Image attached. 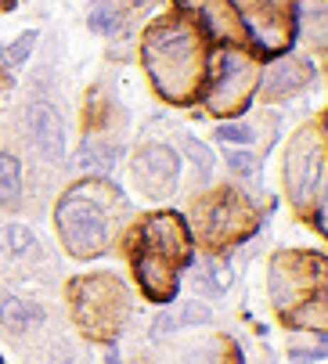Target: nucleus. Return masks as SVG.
<instances>
[{"label":"nucleus","mask_w":328,"mask_h":364,"mask_svg":"<svg viewBox=\"0 0 328 364\" xmlns=\"http://www.w3.org/2000/svg\"><path fill=\"white\" fill-rule=\"evenodd\" d=\"M144 69L155 90L170 101H191L206 80V47L184 22H159L144 36Z\"/></svg>","instance_id":"obj_1"},{"label":"nucleus","mask_w":328,"mask_h":364,"mask_svg":"<svg viewBox=\"0 0 328 364\" xmlns=\"http://www.w3.org/2000/svg\"><path fill=\"white\" fill-rule=\"evenodd\" d=\"M58 235L65 249L80 259L101 256L108 249V205L105 181H83L58 202Z\"/></svg>","instance_id":"obj_2"},{"label":"nucleus","mask_w":328,"mask_h":364,"mask_svg":"<svg viewBox=\"0 0 328 364\" xmlns=\"http://www.w3.org/2000/svg\"><path fill=\"white\" fill-rule=\"evenodd\" d=\"M127 292L116 278L94 274L73 282V314L94 339H116L127 321Z\"/></svg>","instance_id":"obj_3"},{"label":"nucleus","mask_w":328,"mask_h":364,"mask_svg":"<svg viewBox=\"0 0 328 364\" xmlns=\"http://www.w3.org/2000/svg\"><path fill=\"white\" fill-rule=\"evenodd\" d=\"M260 87V69L249 55L242 50H221V58H216L213 73H209V109L213 112H242L249 105L253 90Z\"/></svg>","instance_id":"obj_4"},{"label":"nucleus","mask_w":328,"mask_h":364,"mask_svg":"<svg viewBox=\"0 0 328 364\" xmlns=\"http://www.w3.org/2000/svg\"><path fill=\"white\" fill-rule=\"evenodd\" d=\"M141 249H152L159 256H166L170 264H184L191 256V235L188 224L177 213H155L141 224Z\"/></svg>","instance_id":"obj_5"},{"label":"nucleus","mask_w":328,"mask_h":364,"mask_svg":"<svg viewBox=\"0 0 328 364\" xmlns=\"http://www.w3.org/2000/svg\"><path fill=\"white\" fill-rule=\"evenodd\" d=\"M174 267H177V264H170L166 256H159V252H152V249H141V245H137V252H134L137 282H141V289L148 292V299H155V303H166V299L177 296V271H174Z\"/></svg>","instance_id":"obj_6"},{"label":"nucleus","mask_w":328,"mask_h":364,"mask_svg":"<svg viewBox=\"0 0 328 364\" xmlns=\"http://www.w3.org/2000/svg\"><path fill=\"white\" fill-rule=\"evenodd\" d=\"M177 170H181V159H177V151L166 148V144H148L137 155V163H134V173L148 188V195H166L174 188V181H177Z\"/></svg>","instance_id":"obj_7"},{"label":"nucleus","mask_w":328,"mask_h":364,"mask_svg":"<svg viewBox=\"0 0 328 364\" xmlns=\"http://www.w3.org/2000/svg\"><path fill=\"white\" fill-rule=\"evenodd\" d=\"M29 137L36 144V151L47 163H58L65 155V130H62V116L54 112L47 101H33L29 105Z\"/></svg>","instance_id":"obj_8"},{"label":"nucleus","mask_w":328,"mask_h":364,"mask_svg":"<svg viewBox=\"0 0 328 364\" xmlns=\"http://www.w3.org/2000/svg\"><path fill=\"white\" fill-rule=\"evenodd\" d=\"M253 210L249 205L238 202V195H221V202L213 205V213H209V235L213 238H238V235H249L253 231Z\"/></svg>","instance_id":"obj_9"},{"label":"nucleus","mask_w":328,"mask_h":364,"mask_svg":"<svg viewBox=\"0 0 328 364\" xmlns=\"http://www.w3.org/2000/svg\"><path fill=\"white\" fill-rule=\"evenodd\" d=\"M289 181H292V195L303 202L310 191H317L321 184V170H324V155L321 148H303V137L296 141V155L289 159Z\"/></svg>","instance_id":"obj_10"},{"label":"nucleus","mask_w":328,"mask_h":364,"mask_svg":"<svg viewBox=\"0 0 328 364\" xmlns=\"http://www.w3.org/2000/svg\"><path fill=\"white\" fill-rule=\"evenodd\" d=\"M0 325L8 332H26L29 325H43V306L29 303V299H18V296H8L0 303Z\"/></svg>","instance_id":"obj_11"},{"label":"nucleus","mask_w":328,"mask_h":364,"mask_svg":"<svg viewBox=\"0 0 328 364\" xmlns=\"http://www.w3.org/2000/svg\"><path fill=\"white\" fill-rule=\"evenodd\" d=\"M307 80H310V62H282V65H275L267 73L263 90L267 94H285V90L307 83Z\"/></svg>","instance_id":"obj_12"},{"label":"nucleus","mask_w":328,"mask_h":364,"mask_svg":"<svg viewBox=\"0 0 328 364\" xmlns=\"http://www.w3.org/2000/svg\"><path fill=\"white\" fill-rule=\"evenodd\" d=\"M120 159V148L116 144H105V141H83L80 148V170L87 173H108Z\"/></svg>","instance_id":"obj_13"},{"label":"nucleus","mask_w":328,"mask_h":364,"mask_svg":"<svg viewBox=\"0 0 328 364\" xmlns=\"http://www.w3.org/2000/svg\"><path fill=\"white\" fill-rule=\"evenodd\" d=\"M22 198V166L11 151H0V205H18Z\"/></svg>","instance_id":"obj_14"},{"label":"nucleus","mask_w":328,"mask_h":364,"mask_svg":"<svg viewBox=\"0 0 328 364\" xmlns=\"http://www.w3.org/2000/svg\"><path fill=\"white\" fill-rule=\"evenodd\" d=\"M0 249L11 252V256H36L40 245H36V235L22 224H11V228H0Z\"/></svg>","instance_id":"obj_15"},{"label":"nucleus","mask_w":328,"mask_h":364,"mask_svg":"<svg viewBox=\"0 0 328 364\" xmlns=\"http://www.w3.org/2000/svg\"><path fill=\"white\" fill-rule=\"evenodd\" d=\"M123 26V15L108 4V0H94V11H90V29L94 33H105V36H112L116 29Z\"/></svg>","instance_id":"obj_16"},{"label":"nucleus","mask_w":328,"mask_h":364,"mask_svg":"<svg viewBox=\"0 0 328 364\" xmlns=\"http://www.w3.org/2000/svg\"><path fill=\"white\" fill-rule=\"evenodd\" d=\"M33 43H36V33H22V36H18V43L4 50V62H8V65H22V62L29 58Z\"/></svg>","instance_id":"obj_17"},{"label":"nucleus","mask_w":328,"mask_h":364,"mask_svg":"<svg viewBox=\"0 0 328 364\" xmlns=\"http://www.w3.org/2000/svg\"><path fill=\"white\" fill-rule=\"evenodd\" d=\"M184 148L191 151V163H195L202 173H209V170H213V151H209L199 137H184Z\"/></svg>","instance_id":"obj_18"},{"label":"nucleus","mask_w":328,"mask_h":364,"mask_svg":"<svg viewBox=\"0 0 328 364\" xmlns=\"http://www.w3.org/2000/svg\"><path fill=\"white\" fill-rule=\"evenodd\" d=\"M228 166H231V173L249 177V173L256 170V155H249V151H235V155H228Z\"/></svg>","instance_id":"obj_19"},{"label":"nucleus","mask_w":328,"mask_h":364,"mask_svg":"<svg viewBox=\"0 0 328 364\" xmlns=\"http://www.w3.org/2000/svg\"><path fill=\"white\" fill-rule=\"evenodd\" d=\"M216 134H221L224 141H238V144H253V141H256V134H253L249 127H221Z\"/></svg>","instance_id":"obj_20"},{"label":"nucleus","mask_w":328,"mask_h":364,"mask_svg":"<svg viewBox=\"0 0 328 364\" xmlns=\"http://www.w3.org/2000/svg\"><path fill=\"white\" fill-rule=\"evenodd\" d=\"M181 321H184V325H206V321H209V306H202V303H188Z\"/></svg>","instance_id":"obj_21"},{"label":"nucleus","mask_w":328,"mask_h":364,"mask_svg":"<svg viewBox=\"0 0 328 364\" xmlns=\"http://www.w3.org/2000/svg\"><path fill=\"white\" fill-rule=\"evenodd\" d=\"M289 357H292V360H300V364H310V360H317V357H321V350H292Z\"/></svg>","instance_id":"obj_22"},{"label":"nucleus","mask_w":328,"mask_h":364,"mask_svg":"<svg viewBox=\"0 0 328 364\" xmlns=\"http://www.w3.org/2000/svg\"><path fill=\"white\" fill-rule=\"evenodd\" d=\"M314 224H317V228L324 231V205H317V217H314Z\"/></svg>","instance_id":"obj_23"},{"label":"nucleus","mask_w":328,"mask_h":364,"mask_svg":"<svg viewBox=\"0 0 328 364\" xmlns=\"http://www.w3.org/2000/svg\"><path fill=\"white\" fill-rule=\"evenodd\" d=\"M108 364H120V357H116V353H108Z\"/></svg>","instance_id":"obj_24"}]
</instances>
